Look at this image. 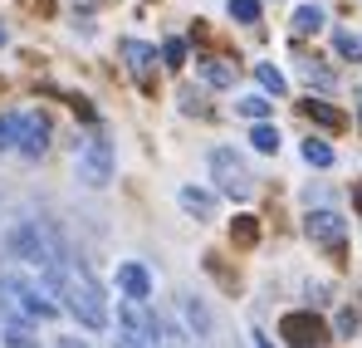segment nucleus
Here are the masks:
<instances>
[{
	"mask_svg": "<svg viewBox=\"0 0 362 348\" xmlns=\"http://www.w3.org/2000/svg\"><path fill=\"white\" fill-rule=\"evenodd\" d=\"M20 128H25V113H0V152L20 147Z\"/></svg>",
	"mask_w": 362,
	"mask_h": 348,
	"instance_id": "obj_14",
	"label": "nucleus"
},
{
	"mask_svg": "<svg viewBox=\"0 0 362 348\" xmlns=\"http://www.w3.org/2000/svg\"><path fill=\"white\" fill-rule=\"evenodd\" d=\"M255 79L264 84V94H274V99H284L289 94V84H284V74L274 69V64H255Z\"/></svg>",
	"mask_w": 362,
	"mask_h": 348,
	"instance_id": "obj_17",
	"label": "nucleus"
},
{
	"mask_svg": "<svg viewBox=\"0 0 362 348\" xmlns=\"http://www.w3.org/2000/svg\"><path fill=\"white\" fill-rule=\"evenodd\" d=\"M303 162H308V167H333V147H328L323 137H308V142H303Z\"/></svg>",
	"mask_w": 362,
	"mask_h": 348,
	"instance_id": "obj_20",
	"label": "nucleus"
},
{
	"mask_svg": "<svg viewBox=\"0 0 362 348\" xmlns=\"http://www.w3.org/2000/svg\"><path fill=\"white\" fill-rule=\"evenodd\" d=\"M118 290L127 294V304H147L152 299V275L137 260H127V265H118Z\"/></svg>",
	"mask_w": 362,
	"mask_h": 348,
	"instance_id": "obj_9",
	"label": "nucleus"
},
{
	"mask_svg": "<svg viewBox=\"0 0 362 348\" xmlns=\"http://www.w3.org/2000/svg\"><path fill=\"white\" fill-rule=\"evenodd\" d=\"M177 201H181V211H191V216H201V221L216 216V196H211L206 186H181Z\"/></svg>",
	"mask_w": 362,
	"mask_h": 348,
	"instance_id": "obj_11",
	"label": "nucleus"
},
{
	"mask_svg": "<svg viewBox=\"0 0 362 348\" xmlns=\"http://www.w3.org/2000/svg\"><path fill=\"white\" fill-rule=\"evenodd\" d=\"M230 235H235L240 245H255V235H259V226H255V216H235V226H230Z\"/></svg>",
	"mask_w": 362,
	"mask_h": 348,
	"instance_id": "obj_25",
	"label": "nucleus"
},
{
	"mask_svg": "<svg viewBox=\"0 0 362 348\" xmlns=\"http://www.w3.org/2000/svg\"><path fill=\"white\" fill-rule=\"evenodd\" d=\"M250 142H255V152H279V128L274 123H255L250 128Z\"/></svg>",
	"mask_w": 362,
	"mask_h": 348,
	"instance_id": "obj_18",
	"label": "nucleus"
},
{
	"mask_svg": "<svg viewBox=\"0 0 362 348\" xmlns=\"http://www.w3.org/2000/svg\"><path fill=\"white\" fill-rule=\"evenodd\" d=\"M303 113L313 118V123H323V128H343V113H338L333 103H323V99H308V103H303Z\"/></svg>",
	"mask_w": 362,
	"mask_h": 348,
	"instance_id": "obj_19",
	"label": "nucleus"
},
{
	"mask_svg": "<svg viewBox=\"0 0 362 348\" xmlns=\"http://www.w3.org/2000/svg\"><path fill=\"white\" fill-rule=\"evenodd\" d=\"M118 55L127 59V69H132V79H152V69H157V50L147 45V40H122L118 45Z\"/></svg>",
	"mask_w": 362,
	"mask_h": 348,
	"instance_id": "obj_10",
	"label": "nucleus"
},
{
	"mask_svg": "<svg viewBox=\"0 0 362 348\" xmlns=\"http://www.w3.org/2000/svg\"><path fill=\"white\" fill-rule=\"evenodd\" d=\"M0 294H10V299H20V309L30 314V319H54L59 314V304H54V294L40 290L30 275H20V270H0Z\"/></svg>",
	"mask_w": 362,
	"mask_h": 348,
	"instance_id": "obj_3",
	"label": "nucleus"
},
{
	"mask_svg": "<svg viewBox=\"0 0 362 348\" xmlns=\"http://www.w3.org/2000/svg\"><path fill=\"white\" fill-rule=\"evenodd\" d=\"M5 40H10V35H5V25H0V45H5Z\"/></svg>",
	"mask_w": 362,
	"mask_h": 348,
	"instance_id": "obj_31",
	"label": "nucleus"
},
{
	"mask_svg": "<svg viewBox=\"0 0 362 348\" xmlns=\"http://www.w3.org/2000/svg\"><path fill=\"white\" fill-rule=\"evenodd\" d=\"M211 181H216L230 201H250V196H255V176H250V167H245L230 147H216V152H211Z\"/></svg>",
	"mask_w": 362,
	"mask_h": 348,
	"instance_id": "obj_5",
	"label": "nucleus"
},
{
	"mask_svg": "<svg viewBox=\"0 0 362 348\" xmlns=\"http://www.w3.org/2000/svg\"><path fill=\"white\" fill-rule=\"evenodd\" d=\"M279 334H284V344H289V348H323V339H328L323 319H318V314H308V309L284 314V319H279Z\"/></svg>",
	"mask_w": 362,
	"mask_h": 348,
	"instance_id": "obj_6",
	"label": "nucleus"
},
{
	"mask_svg": "<svg viewBox=\"0 0 362 348\" xmlns=\"http://www.w3.org/2000/svg\"><path fill=\"white\" fill-rule=\"evenodd\" d=\"M15 260H25V265H35V270H45L59 250L45 240V231H40V221H15L10 231H5V240H0Z\"/></svg>",
	"mask_w": 362,
	"mask_h": 348,
	"instance_id": "obj_2",
	"label": "nucleus"
},
{
	"mask_svg": "<svg viewBox=\"0 0 362 348\" xmlns=\"http://www.w3.org/2000/svg\"><path fill=\"white\" fill-rule=\"evenodd\" d=\"M0 339H5L10 348H40V339H35L25 324H5V329H0Z\"/></svg>",
	"mask_w": 362,
	"mask_h": 348,
	"instance_id": "obj_22",
	"label": "nucleus"
},
{
	"mask_svg": "<svg viewBox=\"0 0 362 348\" xmlns=\"http://www.w3.org/2000/svg\"><path fill=\"white\" fill-rule=\"evenodd\" d=\"M308 235L323 245V250H343V240H348V221L338 216V211H308Z\"/></svg>",
	"mask_w": 362,
	"mask_h": 348,
	"instance_id": "obj_7",
	"label": "nucleus"
},
{
	"mask_svg": "<svg viewBox=\"0 0 362 348\" xmlns=\"http://www.w3.org/2000/svg\"><path fill=\"white\" fill-rule=\"evenodd\" d=\"M113 348H152V344H147V339H137V334H122V329H118Z\"/></svg>",
	"mask_w": 362,
	"mask_h": 348,
	"instance_id": "obj_27",
	"label": "nucleus"
},
{
	"mask_svg": "<svg viewBox=\"0 0 362 348\" xmlns=\"http://www.w3.org/2000/svg\"><path fill=\"white\" fill-rule=\"evenodd\" d=\"M289 25H294L299 35H318V30H323V5H299Z\"/></svg>",
	"mask_w": 362,
	"mask_h": 348,
	"instance_id": "obj_15",
	"label": "nucleus"
},
{
	"mask_svg": "<svg viewBox=\"0 0 362 348\" xmlns=\"http://www.w3.org/2000/svg\"><path fill=\"white\" fill-rule=\"evenodd\" d=\"M353 329H358V314L343 309V314H338V334H353Z\"/></svg>",
	"mask_w": 362,
	"mask_h": 348,
	"instance_id": "obj_28",
	"label": "nucleus"
},
{
	"mask_svg": "<svg viewBox=\"0 0 362 348\" xmlns=\"http://www.w3.org/2000/svg\"><path fill=\"white\" fill-rule=\"evenodd\" d=\"M181 314H186V324L196 329V339H211V329H216V319H211V309L196 299V294H186L181 299Z\"/></svg>",
	"mask_w": 362,
	"mask_h": 348,
	"instance_id": "obj_13",
	"label": "nucleus"
},
{
	"mask_svg": "<svg viewBox=\"0 0 362 348\" xmlns=\"http://www.w3.org/2000/svg\"><path fill=\"white\" fill-rule=\"evenodd\" d=\"M113 167H118V157H113V142L108 137H88L83 147H78V157H74V172L83 186H108L113 181Z\"/></svg>",
	"mask_w": 362,
	"mask_h": 348,
	"instance_id": "obj_4",
	"label": "nucleus"
},
{
	"mask_svg": "<svg viewBox=\"0 0 362 348\" xmlns=\"http://www.w3.org/2000/svg\"><path fill=\"white\" fill-rule=\"evenodd\" d=\"M250 344H255V348H274V344H269V339H264V334H259V329L250 334Z\"/></svg>",
	"mask_w": 362,
	"mask_h": 348,
	"instance_id": "obj_30",
	"label": "nucleus"
},
{
	"mask_svg": "<svg viewBox=\"0 0 362 348\" xmlns=\"http://www.w3.org/2000/svg\"><path fill=\"white\" fill-rule=\"evenodd\" d=\"M54 348H88L83 339H54Z\"/></svg>",
	"mask_w": 362,
	"mask_h": 348,
	"instance_id": "obj_29",
	"label": "nucleus"
},
{
	"mask_svg": "<svg viewBox=\"0 0 362 348\" xmlns=\"http://www.w3.org/2000/svg\"><path fill=\"white\" fill-rule=\"evenodd\" d=\"M358 103H362V89H358Z\"/></svg>",
	"mask_w": 362,
	"mask_h": 348,
	"instance_id": "obj_32",
	"label": "nucleus"
},
{
	"mask_svg": "<svg viewBox=\"0 0 362 348\" xmlns=\"http://www.w3.org/2000/svg\"><path fill=\"white\" fill-rule=\"evenodd\" d=\"M162 59H167L172 69H181V64H186V40H167V45H162Z\"/></svg>",
	"mask_w": 362,
	"mask_h": 348,
	"instance_id": "obj_26",
	"label": "nucleus"
},
{
	"mask_svg": "<svg viewBox=\"0 0 362 348\" xmlns=\"http://www.w3.org/2000/svg\"><path fill=\"white\" fill-rule=\"evenodd\" d=\"M196 69H201V79L211 89H235V64H226V59H196Z\"/></svg>",
	"mask_w": 362,
	"mask_h": 348,
	"instance_id": "obj_12",
	"label": "nucleus"
},
{
	"mask_svg": "<svg viewBox=\"0 0 362 348\" xmlns=\"http://www.w3.org/2000/svg\"><path fill=\"white\" fill-rule=\"evenodd\" d=\"M181 113H196V118H206L211 113V108H206V94H201V89H191V84H181Z\"/></svg>",
	"mask_w": 362,
	"mask_h": 348,
	"instance_id": "obj_21",
	"label": "nucleus"
},
{
	"mask_svg": "<svg viewBox=\"0 0 362 348\" xmlns=\"http://www.w3.org/2000/svg\"><path fill=\"white\" fill-rule=\"evenodd\" d=\"M235 108H240V113L250 118V123H269V113H274V103H269L264 94H245V99L235 103Z\"/></svg>",
	"mask_w": 362,
	"mask_h": 348,
	"instance_id": "obj_16",
	"label": "nucleus"
},
{
	"mask_svg": "<svg viewBox=\"0 0 362 348\" xmlns=\"http://www.w3.org/2000/svg\"><path fill=\"white\" fill-rule=\"evenodd\" d=\"M40 275L49 280V294H54V299H64L59 309H69V314H74L83 329H108V299H103L98 280H93L88 270H78L74 260L54 255V260H49Z\"/></svg>",
	"mask_w": 362,
	"mask_h": 348,
	"instance_id": "obj_1",
	"label": "nucleus"
},
{
	"mask_svg": "<svg viewBox=\"0 0 362 348\" xmlns=\"http://www.w3.org/2000/svg\"><path fill=\"white\" fill-rule=\"evenodd\" d=\"M226 10H230V20H240V25H259V0H230Z\"/></svg>",
	"mask_w": 362,
	"mask_h": 348,
	"instance_id": "obj_23",
	"label": "nucleus"
},
{
	"mask_svg": "<svg viewBox=\"0 0 362 348\" xmlns=\"http://www.w3.org/2000/svg\"><path fill=\"white\" fill-rule=\"evenodd\" d=\"M45 147H49V118L30 113V118H25V128H20V147H15V152L35 162V157H45Z\"/></svg>",
	"mask_w": 362,
	"mask_h": 348,
	"instance_id": "obj_8",
	"label": "nucleus"
},
{
	"mask_svg": "<svg viewBox=\"0 0 362 348\" xmlns=\"http://www.w3.org/2000/svg\"><path fill=\"white\" fill-rule=\"evenodd\" d=\"M333 45H338V55H343V59H362V40H358V35H348V30H333Z\"/></svg>",
	"mask_w": 362,
	"mask_h": 348,
	"instance_id": "obj_24",
	"label": "nucleus"
}]
</instances>
